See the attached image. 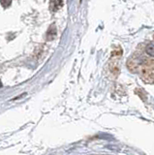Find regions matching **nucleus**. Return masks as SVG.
<instances>
[{
  "instance_id": "1",
  "label": "nucleus",
  "mask_w": 154,
  "mask_h": 155,
  "mask_svg": "<svg viewBox=\"0 0 154 155\" xmlns=\"http://www.w3.org/2000/svg\"><path fill=\"white\" fill-rule=\"evenodd\" d=\"M146 62V64L142 68V76L143 79L147 82H152L154 81V62Z\"/></svg>"
},
{
  "instance_id": "2",
  "label": "nucleus",
  "mask_w": 154,
  "mask_h": 155,
  "mask_svg": "<svg viewBox=\"0 0 154 155\" xmlns=\"http://www.w3.org/2000/svg\"><path fill=\"white\" fill-rule=\"evenodd\" d=\"M56 36V28H55V25H51L50 28H49V30H48L47 32V40L48 41H51V40H54V39L55 38Z\"/></svg>"
},
{
  "instance_id": "3",
  "label": "nucleus",
  "mask_w": 154,
  "mask_h": 155,
  "mask_svg": "<svg viewBox=\"0 0 154 155\" xmlns=\"http://www.w3.org/2000/svg\"><path fill=\"white\" fill-rule=\"evenodd\" d=\"M62 5H63V1H58V0H55V1H51L50 2V9L51 12H56L57 10H59Z\"/></svg>"
},
{
  "instance_id": "4",
  "label": "nucleus",
  "mask_w": 154,
  "mask_h": 155,
  "mask_svg": "<svg viewBox=\"0 0 154 155\" xmlns=\"http://www.w3.org/2000/svg\"><path fill=\"white\" fill-rule=\"evenodd\" d=\"M146 51L147 54L154 56V45H153V44H149V45L146 46Z\"/></svg>"
},
{
  "instance_id": "5",
  "label": "nucleus",
  "mask_w": 154,
  "mask_h": 155,
  "mask_svg": "<svg viewBox=\"0 0 154 155\" xmlns=\"http://www.w3.org/2000/svg\"><path fill=\"white\" fill-rule=\"evenodd\" d=\"M0 4H1L4 8H7L12 4V1H3V0H2V1H0Z\"/></svg>"
},
{
  "instance_id": "6",
  "label": "nucleus",
  "mask_w": 154,
  "mask_h": 155,
  "mask_svg": "<svg viewBox=\"0 0 154 155\" xmlns=\"http://www.w3.org/2000/svg\"><path fill=\"white\" fill-rule=\"evenodd\" d=\"M2 87V82H1V81H0V88Z\"/></svg>"
}]
</instances>
